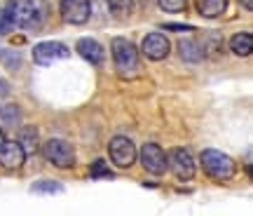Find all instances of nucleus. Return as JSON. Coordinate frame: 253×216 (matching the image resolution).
<instances>
[{
  "label": "nucleus",
  "instance_id": "obj_1",
  "mask_svg": "<svg viewBox=\"0 0 253 216\" xmlns=\"http://www.w3.org/2000/svg\"><path fill=\"white\" fill-rule=\"evenodd\" d=\"M110 50H113V61H115V71H118L120 78H134L138 73V50L134 47L131 40L126 38H115L110 43Z\"/></svg>",
  "mask_w": 253,
  "mask_h": 216
},
{
  "label": "nucleus",
  "instance_id": "obj_2",
  "mask_svg": "<svg viewBox=\"0 0 253 216\" xmlns=\"http://www.w3.org/2000/svg\"><path fill=\"white\" fill-rule=\"evenodd\" d=\"M12 12L17 28H40L47 19L45 0H12Z\"/></svg>",
  "mask_w": 253,
  "mask_h": 216
},
{
  "label": "nucleus",
  "instance_id": "obj_3",
  "mask_svg": "<svg viewBox=\"0 0 253 216\" xmlns=\"http://www.w3.org/2000/svg\"><path fill=\"white\" fill-rule=\"evenodd\" d=\"M202 167H204V171H207L211 179L216 181H227L235 176L237 171V164L235 160L230 158L227 153H223V151H216V148H207V151H202Z\"/></svg>",
  "mask_w": 253,
  "mask_h": 216
},
{
  "label": "nucleus",
  "instance_id": "obj_4",
  "mask_svg": "<svg viewBox=\"0 0 253 216\" xmlns=\"http://www.w3.org/2000/svg\"><path fill=\"white\" fill-rule=\"evenodd\" d=\"M42 155H45L54 167H61V169L75 164V148H73L68 141H63V139H49V141H45Z\"/></svg>",
  "mask_w": 253,
  "mask_h": 216
},
{
  "label": "nucleus",
  "instance_id": "obj_5",
  "mask_svg": "<svg viewBox=\"0 0 253 216\" xmlns=\"http://www.w3.org/2000/svg\"><path fill=\"white\" fill-rule=\"evenodd\" d=\"M167 167L173 171V176L178 181H190L195 176V160H192L190 151H185V148H173V151H169V155H167Z\"/></svg>",
  "mask_w": 253,
  "mask_h": 216
},
{
  "label": "nucleus",
  "instance_id": "obj_6",
  "mask_svg": "<svg viewBox=\"0 0 253 216\" xmlns=\"http://www.w3.org/2000/svg\"><path fill=\"white\" fill-rule=\"evenodd\" d=\"M108 155L118 167H131L136 162V146L126 136H115L108 144Z\"/></svg>",
  "mask_w": 253,
  "mask_h": 216
},
{
  "label": "nucleus",
  "instance_id": "obj_7",
  "mask_svg": "<svg viewBox=\"0 0 253 216\" xmlns=\"http://www.w3.org/2000/svg\"><path fill=\"white\" fill-rule=\"evenodd\" d=\"M68 56H71V50L63 43H54V40H47V43H40L33 47V59L40 66H52L61 59H68Z\"/></svg>",
  "mask_w": 253,
  "mask_h": 216
},
{
  "label": "nucleus",
  "instance_id": "obj_8",
  "mask_svg": "<svg viewBox=\"0 0 253 216\" xmlns=\"http://www.w3.org/2000/svg\"><path fill=\"white\" fill-rule=\"evenodd\" d=\"M138 158H141V164L145 167V171L150 174H164L167 171V153L162 151V146L157 144H143V148L138 151Z\"/></svg>",
  "mask_w": 253,
  "mask_h": 216
},
{
  "label": "nucleus",
  "instance_id": "obj_9",
  "mask_svg": "<svg viewBox=\"0 0 253 216\" xmlns=\"http://www.w3.org/2000/svg\"><path fill=\"white\" fill-rule=\"evenodd\" d=\"M61 17L66 24H73V26H80L84 21H89L91 14V2L89 0H61Z\"/></svg>",
  "mask_w": 253,
  "mask_h": 216
},
{
  "label": "nucleus",
  "instance_id": "obj_10",
  "mask_svg": "<svg viewBox=\"0 0 253 216\" xmlns=\"http://www.w3.org/2000/svg\"><path fill=\"white\" fill-rule=\"evenodd\" d=\"M141 50H143V54L150 59V61H162V59H167V56H169L171 45H169L167 36H162V33H150V36L143 38Z\"/></svg>",
  "mask_w": 253,
  "mask_h": 216
},
{
  "label": "nucleus",
  "instance_id": "obj_11",
  "mask_svg": "<svg viewBox=\"0 0 253 216\" xmlns=\"http://www.w3.org/2000/svg\"><path fill=\"white\" fill-rule=\"evenodd\" d=\"M26 160V151L19 141H2L0 146V164L5 169H17Z\"/></svg>",
  "mask_w": 253,
  "mask_h": 216
},
{
  "label": "nucleus",
  "instance_id": "obj_12",
  "mask_svg": "<svg viewBox=\"0 0 253 216\" xmlns=\"http://www.w3.org/2000/svg\"><path fill=\"white\" fill-rule=\"evenodd\" d=\"M78 54H80L84 61H89L91 66H103L106 61V50L101 45L99 40H94V38H82L78 40V45H75Z\"/></svg>",
  "mask_w": 253,
  "mask_h": 216
},
{
  "label": "nucleus",
  "instance_id": "obj_13",
  "mask_svg": "<svg viewBox=\"0 0 253 216\" xmlns=\"http://www.w3.org/2000/svg\"><path fill=\"white\" fill-rule=\"evenodd\" d=\"M227 9V0H197V12L207 19L220 17Z\"/></svg>",
  "mask_w": 253,
  "mask_h": 216
},
{
  "label": "nucleus",
  "instance_id": "obj_14",
  "mask_svg": "<svg viewBox=\"0 0 253 216\" xmlns=\"http://www.w3.org/2000/svg\"><path fill=\"white\" fill-rule=\"evenodd\" d=\"M230 50L237 54V56H249L253 52V36L251 33H237L230 40Z\"/></svg>",
  "mask_w": 253,
  "mask_h": 216
},
{
  "label": "nucleus",
  "instance_id": "obj_15",
  "mask_svg": "<svg viewBox=\"0 0 253 216\" xmlns=\"http://www.w3.org/2000/svg\"><path fill=\"white\" fill-rule=\"evenodd\" d=\"M136 2L134 0H108V12L115 19H129L134 14Z\"/></svg>",
  "mask_w": 253,
  "mask_h": 216
},
{
  "label": "nucleus",
  "instance_id": "obj_16",
  "mask_svg": "<svg viewBox=\"0 0 253 216\" xmlns=\"http://www.w3.org/2000/svg\"><path fill=\"white\" fill-rule=\"evenodd\" d=\"M178 50H181V56L185 59V61L190 63H197L204 59V50L199 47V43H195V40H181V45H178Z\"/></svg>",
  "mask_w": 253,
  "mask_h": 216
},
{
  "label": "nucleus",
  "instance_id": "obj_17",
  "mask_svg": "<svg viewBox=\"0 0 253 216\" xmlns=\"http://www.w3.org/2000/svg\"><path fill=\"white\" fill-rule=\"evenodd\" d=\"M0 61L9 71H19L21 68V54L17 50H0Z\"/></svg>",
  "mask_w": 253,
  "mask_h": 216
},
{
  "label": "nucleus",
  "instance_id": "obj_18",
  "mask_svg": "<svg viewBox=\"0 0 253 216\" xmlns=\"http://www.w3.org/2000/svg\"><path fill=\"white\" fill-rule=\"evenodd\" d=\"M91 179H113V171L103 160H94L91 164Z\"/></svg>",
  "mask_w": 253,
  "mask_h": 216
},
{
  "label": "nucleus",
  "instance_id": "obj_19",
  "mask_svg": "<svg viewBox=\"0 0 253 216\" xmlns=\"http://www.w3.org/2000/svg\"><path fill=\"white\" fill-rule=\"evenodd\" d=\"M157 2L164 12H183L188 7V0H157Z\"/></svg>",
  "mask_w": 253,
  "mask_h": 216
},
{
  "label": "nucleus",
  "instance_id": "obj_20",
  "mask_svg": "<svg viewBox=\"0 0 253 216\" xmlns=\"http://www.w3.org/2000/svg\"><path fill=\"white\" fill-rule=\"evenodd\" d=\"M33 193H61V183H54V181H40V183H36L33 186Z\"/></svg>",
  "mask_w": 253,
  "mask_h": 216
},
{
  "label": "nucleus",
  "instance_id": "obj_21",
  "mask_svg": "<svg viewBox=\"0 0 253 216\" xmlns=\"http://www.w3.org/2000/svg\"><path fill=\"white\" fill-rule=\"evenodd\" d=\"M164 28H169V31H176V33H181V31H192V26H181V24H167Z\"/></svg>",
  "mask_w": 253,
  "mask_h": 216
},
{
  "label": "nucleus",
  "instance_id": "obj_22",
  "mask_svg": "<svg viewBox=\"0 0 253 216\" xmlns=\"http://www.w3.org/2000/svg\"><path fill=\"white\" fill-rule=\"evenodd\" d=\"M239 2H242V5H244V7L249 9V12L253 9V0H239Z\"/></svg>",
  "mask_w": 253,
  "mask_h": 216
},
{
  "label": "nucleus",
  "instance_id": "obj_23",
  "mask_svg": "<svg viewBox=\"0 0 253 216\" xmlns=\"http://www.w3.org/2000/svg\"><path fill=\"white\" fill-rule=\"evenodd\" d=\"M2 141H5V136H2V132H0V146H2Z\"/></svg>",
  "mask_w": 253,
  "mask_h": 216
},
{
  "label": "nucleus",
  "instance_id": "obj_24",
  "mask_svg": "<svg viewBox=\"0 0 253 216\" xmlns=\"http://www.w3.org/2000/svg\"><path fill=\"white\" fill-rule=\"evenodd\" d=\"M0 113H2V108H0Z\"/></svg>",
  "mask_w": 253,
  "mask_h": 216
}]
</instances>
